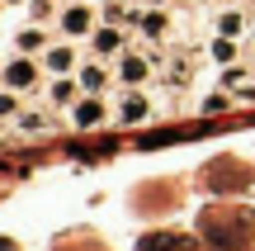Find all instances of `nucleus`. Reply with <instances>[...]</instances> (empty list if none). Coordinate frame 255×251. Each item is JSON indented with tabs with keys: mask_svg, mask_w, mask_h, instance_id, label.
Instances as JSON below:
<instances>
[{
	"mask_svg": "<svg viewBox=\"0 0 255 251\" xmlns=\"http://www.w3.org/2000/svg\"><path fill=\"white\" fill-rule=\"evenodd\" d=\"M71 95H76L71 81H57V85H52V104H71Z\"/></svg>",
	"mask_w": 255,
	"mask_h": 251,
	"instance_id": "9",
	"label": "nucleus"
},
{
	"mask_svg": "<svg viewBox=\"0 0 255 251\" xmlns=\"http://www.w3.org/2000/svg\"><path fill=\"white\" fill-rule=\"evenodd\" d=\"M123 119H146V95H128V104H123Z\"/></svg>",
	"mask_w": 255,
	"mask_h": 251,
	"instance_id": "7",
	"label": "nucleus"
},
{
	"mask_svg": "<svg viewBox=\"0 0 255 251\" xmlns=\"http://www.w3.org/2000/svg\"><path fill=\"white\" fill-rule=\"evenodd\" d=\"M213 57H218V62H227V57H232V43H227V38H222V43H213Z\"/></svg>",
	"mask_w": 255,
	"mask_h": 251,
	"instance_id": "12",
	"label": "nucleus"
},
{
	"mask_svg": "<svg viewBox=\"0 0 255 251\" xmlns=\"http://www.w3.org/2000/svg\"><path fill=\"white\" fill-rule=\"evenodd\" d=\"M119 76L128 85H137V81H146V62L142 57H123V66H119Z\"/></svg>",
	"mask_w": 255,
	"mask_h": 251,
	"instance_id": "4",
	"label": "nucleus"
},
{
	"mask_svg": "<svg viewBox=\"0 0 255 251\" xmlns=\"http://www.w3.org/2000/svg\"><path fill=\"white\" fill-rule=\"evenodd\" d=\"M9 5H14V0H9Z\"/></svg>",
	"mask_w": 255,
	"mask_h": 251,
	"instance_id": "14",
	"label": "nucleus"
},
{
	"mask_svg": "<svg viewBox=\"0 0 255 251\" xmlns=\"http://www.w3.org/2000/svg\"><path fill=\"white\" fill-rule=\"evenodd\" d=\"M81 81L90 85V90H100V85L109 81V71H104V66H85V71H81Z\"/></svg>",
	"mask_w": 255,
	"mask_h": 251,
	"instance_id": "8",
	"label": "nucleus"
},
{
	"mask_svg": "<svg viewBox=\"0 0 255 251\" xmlns=\"http://www.w3.org/2000/svg\"><path fill=\"white\" fill-rule=\"evenodd\" d=\"M142 33L161 38V33H165V19H161V14H146V19H142Z\"/></svg>",
	"mask_w": 255,
	"mask_h": 251,
	"instance_id": "10",
	"label": "nucleus"
},
{
	"mask_svg": "<svg viewBox=\"0 0 255 251\" xmlns=\"http://www.w3.org/2000/svg\"><path fill=\"white\" fill-rule=\"evenodd\" d=\"M218 28H222V38H237V33H241V28H246V19H241V14H237V9H227V14H222V19H218Z\"/></svg>",
	"mask_w": 255,
	"mask_h": 251,
	"instance_id": "6",
	"label": "nucleus"
},
{
	"mask_svg": "<svg viewBox=\"0 0 255 251\" xmlns=\"http://www.w3.org/2000/svg\"><path fill=\"white\" fill-rule=\"evenodd\" d=\"M0 114H14V95H0Z\"/></svg>",
	"mask_w": 255,
	"mask_h": 251,
	"instance_id": "13",
	"label": "nucleus"
},
{
	"mask_svg": "<svg viewBox=\"0 0 255 251\" xmlns=\"http://www.w3.org/2000/svg\"><path fill=\"white\" fill-rule=\"evenodd\" d=\"M100 119H104V104H100V100L76 104V123H81V128H90V123H100Z\"/></svg>",
	"mask_w": 255,
	"mask_h": 251,
	"instance_id": "3",
	"label": "nucleus"
},
{
	"mask_svg": "<svg viewBox=\"0 0 255 251\" xmlns=\"http://www.w3.org/2000/svg\"><path fill=\"white\" fill-rule=\"evenodd\" d=\"M95 47H100V52H114V47H119V33H114V28H104V33L95 38Z\"/></svg>",
	"mask_w": 255,
	"mask_h": 251,
	"instance_id": "11",
	"label": "nucleus"
},
{
	"mask_svg": "<svg viewBox=\"0 0 255 251\" xmlns=\"http://www.w3.org/2000/svg\"><path fill=\"white\" fill-rule=\"evenodd\" d=\"M71 62H76V52H71V47H47V52H43V66H47V71H52V76H66V71H71Z\"/></svg>",
	"mask_w": 255,
	"mask_h": 251,
	"instance_id": "1",
	"label": "nucleus"
},
{
	"mask_svg": "<svg viewBox=\"0 0 255 251\" xmlns=\"http://www.w3.org/2000/svg\"><path fill=\"white\" fill-rule=\"evenodd\" d=\"M66 33H85V28H90V9H85V5H76V9H66Z\"/></svg>",
	"mask_w": 255,
	"mask_h": 251,
	"instance_id": "5",
	"label": "nucleus"
},
{
	"mask_svg": "<svg viewBox=\"0 0 255 251\" xmlns=\"http://www.w3.org/2000/svg\"><path fill=\"white\" fill-rule=\"evenodd\" d=\"M5 81L19 85V90H28V85H33V62H9L5 66Z\"/></svg>",
	"mask_w": 255,
	"mask_h": 251,
	"instance_id": "2",
	"label": "nucleus"
}]
</instances>
